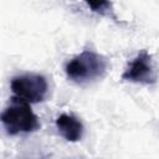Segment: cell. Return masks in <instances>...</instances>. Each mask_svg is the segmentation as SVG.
Masks as SVG:
<instances>
[{
    "label": "cell",
    "instance_id": "1",
    "mask_svg": "<svg viewBox=\"0 0 159 159\" xmlns=\"http://www.w3.org/2000/svg\"><path fill=\"white\" fill-rule=\"evenodd\" d=\"M108 65L106 56L91 50H84L66 63L65 72L72 82L84 84L103 77L108 70Z\"/></svg>",
    "mask_w": 159,
    "mask_h": 159
},
{
    "label": "cell",
    "instance_id": "2",
    "mask_svg": "<svg viewBox=\"0 0 159 159\" xmlns=\"http://www.w3.org/2000/svg\"><path fill=\"white\" fill-rule=\"evenodd\" d=\"M1 123L9 135L31 133L40 128L39 118L32 112L30 103L16 97L12 98L11 104L1 113Z\"/></svg>",
    "mask_w": 159,
    "mask_h": 159
},
{
    "label": "cell",
    "instance_id": "3",
    "mask_svg": "<svg viewBox=\"0 0 159 159\" xmlns=\"http://www.w3.org/2000/svg\"><path fill=\"white\" fill-rule=\"evenodd\" d=\"M14 97L27 102V103H40L45 101L48 96V83L42 75L37 73H25L15 76L10 83Z\"/></svg>",
    "mask_w": 159,
    "mask_h": 159
},
{
    "label": "cell",
    "instance_id": "4",
    "mask_svg": "<svg viewBox=\"0 0 159 159\" xmlns=\"http://www.w3.org/2000/svg\"><path fill=\"white\" fill-rule=\"evenodd\" d=\"M122 80L140 84H154L158 81V72L155 70L152 56L148 51H140L128 65L122 73Z\"/></svg>",
    "mask_w": 159,
    "mask_h": 159
},
{
    "label": "cell",
    "instance_id": "5",
    "mask_svg": "<svg viewBox=\"0 0 159 159\" xmlns=\"http://www.w3.org/2000/svg\"><path fill=\"white\" fill-rule=\"evenodd\" d=\"M56 128L67 142H78L83 135L82 122L72 114L62 113L58 116L56 119Z\"/></svg>",
    "mask_w": 159,
    "mask_h": 159
},
{
    "label": "cell",
    "instance_id": "6",
    "mask_svg": "<svg viewBox=\"0 0 159 159\" xmlns=\"http://www.w3.org/2000/svg\"><path fill=\"white\" fill-rule=\"evenodd\" d=\"M87 6L93 11L103 16H111L113 11L112 2L109 0H83Z\"/></svg>",
    "mask_w": 159,
    "mask_h": 159
}]
</instances>
